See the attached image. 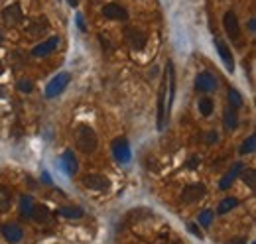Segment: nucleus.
Instances as JSON below:
<instances>
[{
  "mask_svg": "<svg viewBox=\"0 0 256 244\" xmlns=\"http://www.w3.org/2000/svg\"><path fill=\"white\" fill-rule=\"evenodd\" d=\"M75 142H77V148L83 152V154H93L99 146V140H97V134L91 126L87 124H81L77 128V136H75Z\"/></svg>",
  "mask_w": 256,
  "mask_h": 244,
  "instance_id": "nucleus-1",
  "label": "nucleus"
},
{
  "mask_svg": "<svg viewBox=\"0 0 256 244\" xmlns=\"http://www.w3.org/2000/svg\"><path fill=\"white\" fill-rule=\"evenodd\" d=\"M69 81H71V73H67V71L57 73L46 87V99H55L57 95H61L65 91V87L69 85Z\"/></svg>",
  "mask_w": 256,
  "mask_h": 244,
  "instance_id": "nucleus-2",
  "label": "nucleus"
},
{
  "mask_svg": "<svg viewBox=\"0 0 256 244\" xmlns=\"http://www.w3.org/2000/svg\"><path fill=\"white\" fill-rule=\"evenodd\" d=\"M83 187H87V189H93V191H105L111 187V181L101 176V174H87V176H83L81 179Z\"/></svg>",
  "mask_w": 256,
  "mask_h": 244,
  "instance_id": "nucleus-3",
  "label": "nucleus"
},
{
  "mask_svg": "<svg viewBox=\"0 0 256 244\" xmlns=\"http://www.w3.org/2000/svg\"><path fill=\"white\" fill-rule=\"evenodd\" d=\"M113 154L120 164H128L132 157V152H130V144L126 142V138H116L113 142Z\"/></svg>",
  "mask_w": 256,
  "mask_h": 244,
  "instance_id": "nucleus-4",
  "label": "nucleus"
},
{
  "mask_svg": "<svg viewBox=\"0 0 256 244\" xmlns=\"http://www.w3.org/2000/svg\"><path fill=\"white\" fill-rule=\"evenodd\" d=\"M195 89L201 91V93H211L217 89V79L215 75H211L209 71H201L197 77H195Z\"/></svg>",
  "mask_w": 256,
  "mask_h": 244,
  "instance_id": "nucleus-5",
  "label": "nucleus"
},
{
  "mask_svg": "<svg viewBox=\"0 0 256 244\" xmlns=\"http://www.w3.org/2000/svg\"><path fill=\"white\" fill-rule=\"evenodd\" d=\"M205 193H207L205 185H203V183H195V185H189V187L184 189V193H182V201L187 203V205H193V203H197L199 199H203Z\"/></svg>",
  "mask_w": 256,
  "mask_h": 244,
  "instance_id": "nucleus-6",
  "label": "nucleus"
},
{
  "mask_svg": "<svg viewBox=\"0 0 256 244\" xmlns=\"http://www.w3.org/2000/svg\"><path fill=\"white\" fill-rule=\"evenodd\" d=\"M2 18H4V22H6L8 26H18V24L24 20V14H22L20 4L14 2V4L6 6V8L2 10Z\"/></svg>",
  "mask_w": 256,
  "mask_h": 244,
  "instance_id": "nucleus-7",
  "label": "nucleus"
},
{
  "mask_svg": "<svg viewBox=\"0 0 256 244\" xmlns=\"http://www.w3.org/2000/svg\"><path fill=\"white\" fill-rule=\"evenodd\" d=\"M165 85H167V75L163 77L160 91H158V128L162 130L165 124Z\"/></svg>",
  "mask_w": 256,
  "mask_h": 244,
  "instance_id": "nucleus-8",
  "label": "nucleus"
},
{
  "mask_svg": "<svg viewBox=\"0 0 256 244\" xmlns=\"http://www.w3.org/2000/svg\"><path fill=\"white\" fill-rule=\"evenodd\" d=\"M0 232H2L4 240H8L10 244H18V242L24 238V230H22V226H18V224H14V222L2 224Z\"/></svg>",
  "mask_w": 256,
  "mask_h": 244,
  "instance_id": "nucleus-9",
  "label": "nucleus"
},
{
  "mask_svg": "<svg viewBox=\"0 0 256 244\" xmlns=\"http://www.w3.org/2000/svg\"><path fill=\"white\" fill-rule=\"evenodd\" d=\"M223 26H225V32L231 36V40H238L240 38V26H238V20L234 16V12H227L223 16Z\"/></svg>",
  "mask_w": 256,
  "mask_h": 244,
  "instance_id": "nucleus-10",
  "label": "nucleus"
},
{
  "mask_svg": "<svg viewBox=\"0 0 256 244\" xmlns=\"http://www.w3.org/2000/svg\"><path fill=\"white\" fill-rule=\"evenodd\" d=\"M215 45H217V51H219V55H221V59H223V63H225V67H227V71H234V59H233V53H231V47L221 40V38H215Z\"/></svg>",
  "mask_w": 256,
  "mask_h": 244,
  "instance_id": "nucleus-11",
  "label": "nucleus"
},
{
  "mask_svg": "<svg viewBox=\"0 0 256 244\" xmlns=\"http://www.w3.org/2000/svg\"><path fill=\"white\" fill-rule=\"evenodd\" d=\"M47 30H49V22H47V18H46V16L36 18V20H34V22H30V24H28V28H26V32H28V36H30V38H40V36H44Z\"/></svg>",
  "mask_w": 256,
  "mask_h": 244,
  "instance_id": "nucleus-12",
  "label": "nucleus"
},
{
  "mask_svg": "<svg viewBox=\"0 0 256 244\" xmlns=\"http://www.w3.org/2000/svg\"><path fill=\"white\" fill-rule=\"evenodd\" d=\"M126 38H128V44H130V47H132V49H136V51H138V49L146 47V42H148L146 32L130 28V30H126Z\"/></svg>",
  "mask_w": 256,
  "mask_h": 244,
  "instance_id": "nucleus-13",
  "label": "nucleus"
},
{
  "mask_svg": "<svg viewBox=\"0 0 256 244\" xmlns=\"http://www.w3.org/2000/svg\"><path fill=\"white\" fill-rule=\"evenodd\" d=\"M57 45H59V38H49V40L38 44V45L32 49V55H34V57H46V55L53 53Z\"/></svg>",
  "mask_w": 256,
  "mask_h": 244,
  "instance_id": "nucleus-14",
  "label": "nucleus"
},
{
  "mask_svg": "<svg viewBox=\"0 0 256 244\" xmlns=\"http://www.w3.org/2000/svg\"><path fill=\"white\" fill-rule=\"evenodd\" d=\"M59 166H61V170L67 174V176H75L77 174V159H75V155H73V152L71 150H65L63 152V155H61V159H59Z\"/></svg>",
  "mask_w": 256,
  "mask_h": 244,
  "instance_id": "nucleus-15",
  "label": "nucleus"
},
{
  "mask_svg": "<svg viewBox=\"0 0 256 244\" xmlns=\"http://www.w3.org/2000/svg\"><path fill=\"white\" fill-rule=\"evenodd\" d=\"M103 16L109 18V20H126L128 18L126 10L122 6H118V4H105L103 6Z\"/></svg>",
  "mask_w": 256,
  "mask_h": 244,
  "instance_id": "nucleus-16",
  "label": "nucleus"
},
{
  "mask_svg": "<svg viewBox=\"0 0 256 244\" xmlns=\"http://www.w3.org/2000/svg\"><path fill=\"white\" fill-rule=\"evenodd\" d=\"M242 170H244V166L240 164V161H236V164L233 166V170H231L229 174H225V176H223V179L219 181V189H223V191H225V189H229V187L233 185V181L236 179V176H238Z\"/></svg>",
  "mask_w": 256,
  "mask_h": 244,
  "instance_id": "nucleus-17",
  "label": "nucleus"
},
{
  "mask_svg": "<svg viewBox=\"0 0 256 244\" xmlns=\"http://www.w3.org/2000/svg\"><path fill=\"white\" fill-rule=\"evenodd\" d=\"M223 124H225V128H227V130H234V128H236V124H238L236 109L229 107V109L225 111V114H223Z\"/></svg>",
  "mask_w": 256,
  "mask_h": 244,
  "instance_id": "nucleus-18",
  "label": "nucleus"
},
{
  "mask_svg": "<svg viewBox=\"0 0 256 244\" xmlns=\"http://www.w3.org/2000/svg\"><path fill=\"white\" fill-rule=\"evenodd\" d=\"M57 215H61V217H65V219H81L83 215H85V211L81 209V207H61L59 211H57Z\"/></svg>",
  "mask_w": 256,
  "mask_h": 244,
  "instance_id": "nucleus-19",
  "label": "nucleus"
},
{
  "mask_svg": "<svg viewBox=\"0 0 256 244\" xmlns=\"http://www.w3.org/2000/svg\"><path fill=\"white\" fill-rule=\"evenodd\" d=\"M34 199L30 197V195H22L20 197V213L22 215H26V217H32V213H34Z\"/></svg>",
  "mask_w": 256,
  "mask_h": 244,
  "instance_id": "nucleus-20",
  "label": "nucleus"
},
{
  "mask_svg": "<svg viewBox=\"0 0 256 244\" xmlns=\"http://www.w3.org/2000/svg\"><path fill=\"white\" fill-rule=\"evenodd\" d=\"M32 217H34V221L36 222H49L51 221V215H49V211H47V207H34V213H32Z\"/></svg>",
  "mask_w": 256,
  "mask_h": 244,
  "instance_id": "nucleus-21",
  "label": "nucleus"
},
{
  "mask_svg": "<svg viewBox=\"0 0 256 244\" xmlns=\"http://www.w3.org/2000/svg\"><path fill=\"white\" fill-rule=\"evenodd\" d=\"M10 201H12V195H10V191L6 189V187H2L0 185V211H8L10 209Z\"/></svg>",
  "mask_w": 256,
  "mask_h": 244,
  "instance_id": "nucleus-22",
  "label": "nucleus"
},
{
  "mask_svg": "<svg viewBox=\"0 0 256 244\" xmlns=\"http://www.w3.org/2000/svg\"><path fill=\"white\" fill-rule=\"evenodd\" d=\"M236 205H238V199H236V197H227V199H223V201H221V205H219L217 213H219V215H225V213H229L231 209H234Z\"/></svg>",
  "mask_w": 256,
  "mask_h": 244,
  "instance_id": "nucleus-23",
  "label": "nucleus"
},
{
  "mask_svg": "<svg viewBox=\"0 0 256 244\" xmlns=\"http://www.w3.org/2000/svg\"><path fill=\"white\" fill-rule=\"evenodd\" d=\"M229 103H231V107L233 109H242V105H244V101H242V97H240V93L236 91V89H229Z\"/></svg>",
  "mask_w": 256,
  "mask_h": 244,
  "instance_id": "nucleus-24",
  "label": "nucleus"
},
{
  "mask_svg": "<svg viewBox=\"0 0 256 244\" xmlns=\"http://www.w3.org/2000/svg\"><path fill=\"white\" fill-rule=\"evenodd\" d=\"M199 111H201V114H203V116H209V114L213 112V101H211L209 97L199 99Z\"/></svg>",
  "mask_w": 256,
  "mask_h": 244,
  "instance_id": "nucleus-25",
  "label": "nucleus"
},
{
  "mask_svg": "<svg viewBox=\"0 0 256 244\" xmlns=\"http://www.w3.org/2000/svg\"><path fill=\"white\" fill-rule=\"evenodd\" d=\"M254 148H256V136L252 134V136H248V138L244 140V144L240 146V154H242V155H244V154H252Z\"/></svg>",
  "mask_w": 256,
  "mask_h": 244,
  "instance_id": "nucleus-26",
  "label": "nucleus"
},
{
  "mask_svg": "<svg viewBox=\"0 0 256 244\" xmlns=\"http://www.w3.org/2000/svg\"><path fill=\"white\" fill-rule=\"evenodd\" d=\"M213 219H215V213L211 211V209H205L201 215H199V224L201 226H211V222H213Z\"/></svg>",
  "mask_w": 256,
  "mask_h": 244,
  "instance_id": "nucleus-27",
  "label": "nucleus"
},
{
  "mask_svg": "<svg viewBox=\"0 0 256 244\" xmlns=\"http://www.w3.org/2000/svg\"><path fill=\"white\" fill-rule=\"evenodd\" d=\"M242 179H244V183H248V187L254 189V185H256V174H254V170H242Z\"/></svg>",
  "mask_w": 256,
  "mask_h": 244,
  "instance_id": "nucleus-28",
  "label": "nucleus"
},
{
  "mask_svg": "<svg viewBox=\"0 0 256 244\" xmlns=\"http://www.w3.org/2000/svg\"><path fill=\"white\" fill-rule=\"evenodd\" d=\"M16 87H18L20 93H32V91H34V83H32L30 79H20Z\"/></svg>",
  "mask_w": 256,
  "mask_h": 244,
  "instance_id": "nucleus-29",
  "label": "nucleus"
},
{
  "mask_svg": "<svg viewBox=\"0 0 256 244\" xmlns=\"http://www.w3.org/2000/svg\"><path fill=\"white\" fill-rule=\"evenodd\" d=\"M187 228H189V232H193L195 236H199V238H203V234H201V230H199V226H197V224H189Z\"/></svg>",
  "mask_w": 256,
  "mask_h": 244,
  "instance_id": "nucleus-30",
  "label": "nucleus"
},
{
  "mask_svg": "<svg viewBox=\"0 0 256 244\" xmlns=\"http://www.w3.org/2000/svg\"><path fill=\"white\" fill-rule=\"evenodd\" d=\"M217 138H219V134H217V132H209V134H207V144H215V142H217Z\"/></svg>",
  "mask_w": 256,
  "mask_h": 244,
  "instance_id": "nucleus-31",
  "label": "nucleus"
},
{
  "mask_svg": "<svg viewBox=\"0 0 256 244\" xmlns=\"http://www.w3.org/2000/svg\"><path fill=\"white\" fill-rule=\"evenodd\" d=\"M77 26H79V30H81V32H87V26H85V22H83V16H81V14L77 16Z\"/></svg>",
  "mask_w": 256,
  "mask_h": 244,
  "instance_id": "nucleus-32",
  "label": "nucleus"
},
{
  "mask_svg": "<svg viewBox=\"0 0 256 244\" xmlns=\"http://www.w3.org/2000/svg\"><path fill=\"white\" fill-rule=\"evenodd\" d=\"M248 32H250V34L256 32V18H250V20H248Z\"/></svg>",
  "mask_w": 256,
  "mask_h": 244,
  "instance_id": "nucleus-33",
  "label": "nucleus"
},
{
  "mask_svg": "<svg viewBox=\"0 0 256 244\" xmlns=\"http://www.w3.org/2000/svg\"><path fill=\"white\" fill-rule=\"evenodd\" d=\"M42 179H44V183L51 185V177H49V174H47V172H42Z\"/></svg>",
  "mask_w": 256,
  "mask_h": 244,
  "instance_id": "nucleus-34",
  "label": "nucleus"
},
{
  "mask_svg": "<svg viewBox=\"0 0 256 244\" xmlns=\"http://www.w3.org/2000/svg\"><path fill=\"white\" fill-rule=\"evenodd\" d=\"M199 164V157H193V159H189V164H187V168H195Z\"/></svg>",
  "mask_w": 256,
  "mask_h": 244,
  "instance_id": "nucleus-35",
  "label": "nucleus"
},
{
  "mask_svg": "<svg viewBox=\"0 0 256 244\" xmlns=\"http://www.w3.org/2000/svg\"><path fill=\"white\" fill-rule=\"evenodd\" d=\"M244 242H246V240H244L242 236H238V238H234V240H231L229 244H244Z\"/></svg>",
  "mask_w": 256,
  "mask_h": 244,
  "instance_id": "nucleus-36",
  "label": "nucleus"
},
{
  "mask_svg": "<svg viewBox=\"0 0 256 244\" xmlns=\"http://www.w3.org/2000/svg\"><path fill=\"white\" fill-rule=\"evenodd\" d=\"M67 2H69V6H73V8H75V6L79 4V0H67Z\"/></svg>",
  "mask_w": 256,
  "mask_h": 244,
  "instance_id": "nucleus-37",
  "label": "nucleus"
},
{
  "mask_svg": "<svg viewBox=\"0 0 256 244\" xmlns=\"http://www.w3.org/2000/svg\"><path fill=\"white\" fill-rule=\"evenodd\" d=\"M2 71H4V65H2V61H0V75H2Z\"/></svg>",
  "mask_w": 256,
  "mask_h": 244,
  "instance_id": "nucleus-38",
  "label": "nucleus"
},
{
  "mask_svg": "<svg viewBox=\"0 0 256 244\" xmlns=\"http://www.w3.org/2000/svg\"><path fill=\"white\" fill-rule=\"evenodd\" d=\"M252 244H256V242H252Z\"/></svg>",
  "mask_w": 256,
  "mask_h": 244,
  "instance_id": "nucleus-39",
  "label": "nucleus"
}]
</instances>
